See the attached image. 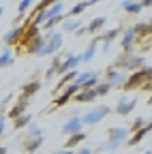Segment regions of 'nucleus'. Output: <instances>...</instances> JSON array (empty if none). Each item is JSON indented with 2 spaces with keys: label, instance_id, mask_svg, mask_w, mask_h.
I'll return each mask as SVG.
<instances>
[{
  "label": "nucleus",
  "instance_id": "72a5a7b5",
  "mask_svg": "<svg viewBox=\"0 0 152 154\" xmlns=\"http://www.w3.org/2000/svg\"><path fill=\"white\" fill-rule=\"evenodd\" d=\"M144 124H146V120H144V118H135V120H133V124H131V128H129V133H133V131L141 128Z\"/></svg>",
  "mask_w": 152,
  "mask_h": 154
},
{
  "label": "nucleus",
  "instance_id": "39448f33",
  "mask_svg": "<svg viewBox=\"0 0 152 154\" xmlns=\"http://www.w3.org/2000/svg\"><path fill=\"white\" fill-rule=\"evenodd\" d=\"M77 90H79V86L75 84V82L67 84V86L62 88L60 94H56V96H54V107H62V105H67L69 101H73V96H75V92H77Z\"/></svg>",
  "mask_w": 152,
  "mask_h": 154
},
{
  "label": "nucleus",
  "instance_id": "473e14b6",
  "mask_svg": "<svg viewBox=\"0 0 152 154\" xmlns=\"http://www.w3.org/2000/svg\"><path fill=\"white\" fill-rule=\"evenodd\" d=\"M36 135H43V133H41L39 126H34V124L30 122V124H28V135H26V137H36Z\"/></svg>",
  "mask_w": 152,
  "mask_h": 154
},
{
  "label": "nucleus",
  "instance_id": "7c9ffc66",
  "mask_svg": "<svg viewBox=\"0 0 152 154\" xmlns=\"http://www.w3.org/2000/svg\"><path fill=\"white\" fill-rule=\"evenodd\" d=\"M133 30H135V34H137V36L152 34V26H150V24H135V26H133Z\"/></svg>",
  "mask_w": 152,
  "mask_h": 154
},
{
  "label": "nucleus",
  "instance_id": "dca6fc26",
  "mask_svg": "<svg viewBox=\"0 0 152 154\" xmlns=\"http://www.w3.org/2000/svg\"><path fill=\"white\" fill-rule=\"evenodd\" d=\"M86 137H88V133H86V131H75V133H71V135H69V139L64 141V148H67V150H71V148H75V146H79Z\"/></svg>",
  "mask_w": 152,
  "mask_h": 154
},
{
  "label": "nucleus",
  "instance_id": "ea45409f",
  "mask_svg": "<svg viewBox=\"0 0 152 154\" xmlns=\"http://www.w3.org/2000/svg\"><path fill=\"white\" fill-rule=\"evenodd\" d=\"M75 154H92V150L90 148H82L79 152H75Z\"/></svg>",
  "mask_w": 152,
  "mask_h": 154
},
{
  "label": "nucleus",
  "instance_id": "6e6552de",
  "mask_svg": "<svg viewBox=\"0 0 152 154\" xmlns=\"http://www.w3.org/2000/svg\"><path fill=\"white\" fill-rule=\"evenodd\" d=\"M43 45H45V36L36 34L34 38H30V41H28V45L24 47V51L30 54V56H41V54H43Z\"/></svg>",
  "mask_w": 152,
  "mask_h": 154
},
{
  "label": "nucleus",
  "instance_id": "a18cd8bd",
  "mask_svg": "<svg viewBox=\"0 0 152 154\" xmlns=\"http://www.w3.org/2000/svg\"><path fill=\"white\" fill-rule=\"evenodd\" d=\"M2 11H5V9H2V7H0V17H2Z\"/></svg>",
  "mask_w": 152,
  "mask_h": 154
},
{
  "label": "nucleus",
  "instance_id": "37998d69",
  "mask_svg": "<svg viewBox=\"0 0 152 154\" xmlns=\"http://www.w3.org/2000/svg\"><path fill=\"white\" fill-rule=\"evenodd\" d=\"M7 152H9V150H7L5 146H0V154H7Z\"/></svg>",
  "mask_w": 152,
  "mask_h": 154
},
{
  "label": "nucleus",
  "instance_id": "f8f14e48",
  "mask_svg": "<svg viewBox=\"0 0 152 154\" xmlns=\"http://www.w3.org/2000/svg\"><path fill=\"white\" fill-rule=\"evenodd\" d=\"M94 99H97V92H94V88H86V90H77L73 96V101L75 103H92Z\"/></svg>",
  "mask_w": 152,
  "mask_h": 154
},
{
  "label": "nucleus",
  "instance_id": "9d476101",
  "mask_svg": "<svg viewBox=\"0 0 152 154\" xmlns=\"http://www.w3.org/2000/svg\"><path fill=\"white\" fill-rule=\"evenodd\" d=\"M135 105H137V99H126V96H122L118 101V105H116V113L118 116H129L135 109Z\"/></svg>",
  "mask_w": 152,
  "mask_h": 154
},
{
  "label": "nucleus",
  "instance_id": "aec40b11",
  "mask_svg": "<svg viewBox=\"0 0 152 154\" xmlns=\"http://www.w3.org/2000/svg\"><path fill=\"white\" fill-rule=\"evenodd\" d=\"M105 22H107V19L101 15V17H94L92 19V22L86 26V34H99L101 30H103V26H105Z\"/></svg>",
  "mask_w": 152,
  "mask_h": 154
},
{
  "label": "nucleus",
  "instance_id": "e433bc0d",
  "mask_svg": "<svg viewBox=\"0 0 152 154\" xmlns=\"http://www.w3.org/2000/svg\"><path fill=\"white\" fill-rule=\"evenodd\" d=\"M54 75H56V66H51V64H49V69H47V73H45V79H51Z\"/></svg>",
  "mask_w": 152,
  "mask_h": 154
},
{
  "label": "nucleus",
  "instance_id": "c03bdc74",
  "mask_svg": "<svg viewBox=\"0 0 152 154\" xmlns=\"http://www.w3.org/2000/svg\"><path fill=\"white\" fill-rule=\"evenodd\" d=\"M94 2H99V0H90V5H94Z\"/></svg>",
  "mask_w": 152,
  "mask_h": 154
},
{
  "label": "nucleus",
  "instance_id": "0eeeda50",
  "mask_svg": "<svg viewBox=\"0 0 152 154\" xmlns=\"http://www.w3.org/2000/svg\"><path fill=\"white\" fill-rule=\"evenodd\" d=\"M24 28H26V24L24 26H15V28H11L5 36H2V41H5V47H13V45H20V41H22V34H24Z\"/></svg>",
  "mask_w": 152,
  "mask_h": 154
},
{
  "label": "nucleus",
  "instance_id": "2f4dec72",
  "mask_svg": "<svg viewBox=\"0 0 152 154\" xmlns=\"http://www.w3.org/2000/svg\"><path fill=\"white\" fill-rule=\"evenodd\" d=\"M62 19H64L62 13H60V15H54V17H49V19H45V30H54V26H58Z\"/></svg>",
  "mask_w": 152,
  "mask_h": 154
},
{
  "label": "nucleus",
  "instance_id": "de8ad7c7",
  "mask_svg": "<svg viewBox=\"0 0 152 154\" xmlns=\"http://www.w3.org/2000/svg\"><path fill=\"white\" fill-rule=\"evenodd\" d=\"M148 103H150V105H152V96H150V101H148Z\"/></svg>",
  "mask_w": 152,
  "mask_h": 154
},
{
  "label": "nucleus",
  "instance_id": "a878e982",
  "mask_svg": "<svg viewBox=\"0 0 152 154\" xmlns=\"http://www.w3.org/2000/svg\"><path fill=\"white\" fill-rule=\"evenodd\" d=\"M11 64H13V51H11V47H5L2 54H0V69H7Z\"/></svg>",
  "mask_w": 152,
  "mask_h": 154
},
{
  "label": "nucleus",
  "instance_id": "a19ab883",
  "mask_svg": "<svg viewBox=\"0 0 152 154\" xmlns=\"http://www.w3.org/2000/svg\"><path fill=\"white\" fill-rule=\"evenodd\" d=\"M141 7H152V0H139Z\"/></svg>",
  "mask_w": 152,
  "mask_h": 154
},
{
  "label": "nucleus",
  "instance_id": "f257e3e1",
  "mask_svg": "<svg viewBox=\"0 0 152 154\" xmlns=\"http://www.w3.org/2000/svg\"><path fill=\"white\" fill-rule=\"evenodd\" d=\"M129 139V131L126 128H109L107 131V141L99 148L101 152H113L120 146H124V141Z\"/></svg>",
  "mask_w": 152,
  "mask_h": 154
},
{
  "label": "nucleus",
  "instance_id": "bb28decb",
  "mask_svg": "<svg viewBox=\"0 0 152 154\" xmlns=\"http://www.w3.org/2000/svg\"><path fill=\"white\" fill-rule=\"evenodd\" d=\"M90 7V0H82V2H77L71 11H69V17H77V15H82L86 9Z\"/></svg>",
  "mask_w": 152,
  "mask_h": 154
},
{
  "label": "nucleus",
  "instance_id": "4be33fe9",
  "mask_svg": "<svg viewBox=\"0 0 152 154\" xmlns=\"http://www.w3.org/2000/svg\"><path fill=\"white\" fill-rule=\"evenodd\" d=\"M82 118H77V116H73V118L69 120V122H64V126H62V133L64 135H71V133H75V131H82Z\"/></svg>",
  "mask_w": 152,
  "mask_h": 154
},
{
  "label": "nucleus",
  "instance_id": "1a4fd4ad",
  "mask_svg": "<svg viewBox=\"0 0 152 154\" xmlns=\"http://www.w3.org/2000/svg\"><path fill=\"white\" fill-rule=\"evenodd\" d=\"M77 64H79V56L69 54L67 58H62V62L58 64V69H56V75H64V73H69V71H73V69H77Z\"/></svg>",
  "mask_w": 152,
  "mask_h": 154
},
{
  "label": "nucleus",
  "instance_id": "5701e85b",
  "mask_svg": "<svg viewBox=\"0 0 152 154\" xmlns=\"http://www.w3.org/2000/svg\"><path fill=\"white\" fill-rule=\"evenodd\" d=\"M30 122H32V113H26V111H24L22 116H17V118L13 120V128H15V131H22V128H26Z\"/></svg>",
  "mask_w": 152,
  "mask_h": 154
},
{
  "label": "nucleus",
  "instance_id": "cd10ccee",
  "mask_svg": "<svg viewBox=\"0 0 152 154\" xmlns=\"http://www.w3.org/2000/svg\"><path fill=\"white\" fill-rule=\"evenodd\" d=\"M77 26H79V19H75V17H69V19L64 17V19H62V30H64V32H75V28H77Z\"/></svg>",
  "mask_w": 152,
  "mask_h": 154
},
{
  "label": "nucleus",
  "instance_id": "393cba45",
  "mask_svg": "<svg viewBox=\"0 0 152 154\" xmlns=\"http://www.w3.org/2000/svg\"><path fill=\"white\" fill-rule=\"evenodd\" d=\"M122 9H124L126 13H133V15H135V13H139L144 7H141L139 0H124V2H122Z\"/></svg>",
  "mask_w": 152,
  "mask_h": 154
},
{
  "label": "nucleus",
  "instance_id": "c9c22d12",
  "mask_svg": "<svg viewBox=\"0 0 152 154\" xmlns=\"http://www.w3.org/2000/svg\"><path fill=\"white\" fill-rule=\"evenodd\" d=\"M139 90H146V92H152V79H148V82H144V84L139 86Z\"/></svg>",
  "mask_w": 152,
  "mask_h": 154
},
{
  "label": "nucleus",
  "instance_id": "49530a36",
  "mask_svg": "<svg viewBox=\"0 0 152 154\" xmlns=\"http://www.w3.org/2000/svg\"><path fill=\"white\" fill-rule=\"evenodd\" d=\"M144 154H152V150H148V152H144Z\"/></svg>",
  "mask_w": 152,
  "mask_h": 154
},
{
  "label": "nucleus",
  "instance_id": "9b49d317",
  "mask_svg": "<svg viewBox=\"0 0 152 154\" xmlns=\"http://www.w3.org/2000/svg\"><path fill=\"white\" fill-rule=\"evenodd\" d=\"M28 101L30 99H26V96H20V101H17L9 111H7V118H11V120H15L17 118V116H22L26 109H28Z\"/></svg>",
  "mask_w": 152,
  "mask_h": 154
},
{
  "label": "nucleus",
  "instance_id": "f03ea898",
  "mask_svg": "<svg viewBox=\"0 0 152 154\" xmlns=\"http://www.w3.org/2000/svg\"><path fill=\"white\" fill-rule=\"evenodd\" d=\"M111 66L118 69V71H122V69H126V71H137V69L146 66V60H144L141 56H135V54H131V51H124Z\"/></svg>",
  "mask_w": 152,
  "mask_h": 154
},
{
  "label": "nucleus",
  "instance_id": "c756f323",
  "mask_svg": "<svg viewBox=\"0 0 152 154\" xmlns=\"http://www.w3.org/2000/svg\"><path fill=\"white\" fill-rule=\"evenodd\" d=\"M111 88H113V86H111L109 82H101V84L94 86V92H97V96H105V94H109Z\"/></svg>",
  "mask_w": 152,
  "mask_h": 154
},
{
  "label": "nucleus",
  "instance_id": "79ce46f5",
  "mask_svg": "<svg viewBox=\"0 0 152 154\" xmlns=\"http://www.w3.org/2000/svg\"><path fill=\"white\" fill-rule=\"evenodd\" d=\"M146 75H148V79H152V66H146Z\"/></svg>",
  "mask_w": 152,
  "mask_h": 154
},
{
  "label": "nucleus",
  "instance_id": "7ed1b4c3",
  "mask_svg": "<svg viewBox=\"0 0 152 154\" xmlns=\"http://www.w3.org/2000/svg\"><path fill=\"white\" fill-rule=\"evenodd\" d=\"M144 82H148V75H146V66L137 69V71H133L129 77H124V82H122V90H137Z\"/></svg>",
  "mask_w": 152,
  "mask_h": 154
},
{
  "label": "nucleus",
  "instance_id": "09e8293b",
  "mask_svg": "<svg viewBox=\"0 0 152 154\" xmlns=\"http://www.w3.org/2000/svg\"><path fill=\"white\" fill-rule=\"evenodd\" d=\"M24 154H26V152H24Z\"/></svg>",
  "mask_w": 152,
  "mask_h": 154
},
{
  "label": "nucleus",
  "instance_id": "a211bd4d",
  "mask_svg": "<svg viewBox=\"0 0 152 154\" xmlns=\"http://www.w3.org/2000/svg\"><path fill=\"white\" fill-rule=\"evenodd\" d=\"M97 45H99V36L94 34L92 43L86 47V51H84V54H79V62H90L92 58H94V54H97Z\"/></svg>",
  "mask_w": 152,
  "mask_h": 154
},
{
  "label": "nucleus",
  "instance_id": "4c0bfd02",
  "mask_svg": "<svg viewBox=\"0 0 152 154\" xmlns=\"http://www.w3.org/2000/svg\"><path fill=\"white\" fill-rule=\"evenodd\" d=\"M111 45H113V43H109V41H103V51H105V54H109V51H111Z\"/></svg>",
  "mask_w": 152,
  "mask_h": 154
},
{
  "label": "nucleus",
  "instance_id": "4468645a",
  "mask_svg": "<svg viewBox=\"0 0 152 154\" xmlns=\"http://www.w3.org/2000/svg\"><path fill=\"white\" fill-rule=\"evenodd\" d=\"M43 146V135H36V137H26L24 139V152L26 154H34Z\"/></svg>",
  "mask_w": 152,
  "mask_h": 154
},
{
  "label": "nucleus",
  "instance_id": "f704fd0d",
  "mask_svg": "<svg viewBox=\"0 0 152 154\" xmlns=\"http://www.w3.org/2000/svg\"><path fill=\"white\" fill-rule=\"evenodd\" d=\"M5 120H7V113L0 111V137H2V133H5Z\"/></svg>",
  "mask_w": 152,
  "mask_h": 154
},
{
  "label": "nucleus",
  "instance_id": "ddd939ff",
  "mask_svg": "<svg viewBox=\"0 0 152 154\" xmlns=\"http://www.w3.org/2000/svg\"><path fill=\"white\" fill-rule=\"evenodd\" d=\"M105 82H109L111 86H116V88H120L122 86V82H124V75L118 71V69H113V66H109L107 71H105Z\"/></svg>",
  "mask_w": 152,
  "mask_h": 154
},
{
  "label": "nucleus",
  "instance_id": "412c9836",
  "mask_svg": "<svg viewBox=\"0 0 152 154\" xmlns=\"http://www.w3.org/2000/svg\"><path fill=\"white\" fill-rule=\"evenodd\" d=\"M60 77H62V79H60L58 84H56V88H54V96H56V94H58V92H60V90H62V88H64L67 84H71V82H75V77H77V71H75V69H73V71H69V73H64V75H60Z\"/></svg>",
  "mask_w": 152,
  "mask_h": 154
},
{
  "label": "nucleus",
  "instance_id": "c85d7f7f",
  "mask_svg": "<svg viewBox=\"0 0 152 154\" xmlns=\"http://www.w3.org/2000/svg\"><path fill=\"white\" fill-rule=\"evenodd\" d=\"M32 2H34V0H22V2L17 5V22H20V19L28 13V9L32 7Z\"/></svg>",
  "mask_w": 152,
  "mask_h": 154
},
{
  "label": "nucleus",
  "instance_id": "2eb2a0df",
  "mask_svg": "<svg viewBox=\"0 0 152 154\" xmlns=\"http://www.w3.org/2000/svg\"><path fill=\"white\" fill-rule=\"evenodd\" d=\"M122 49L124 51H131V47H133V43H135V38H137V34H135V30H133V26L131 28H126V30H122Z\"/></svg>",
  "mask_w": 152,
  "mask_h": 154
},
{
  "label": "nucleus",
  "instance_id": "423d86ee",
  "mask_svg": "<svg viewBox=\"0 0 152 154\" xmlns=\"http://www.w3.org/2000/svg\"><path fill=\"white\" fill-rule=\"evenodd\" d=\"M62 43H64V41H62V34L54 32V36L45 41V45H43V54H41V56H54V54H58V51L62 49Z\"/></svg>",
  "mask_w": 152,
  "mask_h": 154
},
{
  "label": "nucleus",
  "instance_id": "6ab92c4d",
  "mask_svg": "<svg viewBox=\"0 0 152 154\" xmlns=\"http://www.w3.org/2000/svg\"><path fill=\"white\" fill-rule=\"evenodd\" d=\"M39 90H41V79H32V82H28V84L22 86V96L30 99V96H34Z\"/></svg>",
  "mask_w": 152,
  "mask_h": 154
},
{
  "label": "nucleus",
  "instance_id": "b1692460",
  "mask_svg": "<svg viewBox=\"0 0 152 154\" xmlns=\"http://www.w3.org/2000/svg\"><path fill=\"white\" fill-rule=\"evenodd\" d=\"M122 30H124V28H111V30L99 34V41H109V43H113V41H116V38L122 34Z\"/></svg>",
  "mask_w": 152,
  "mask_h": 154
},
{
  "label": "nucleus",
  "instance_id": "58836bf2",
  "mask_svg": "<svg viewBox=\"0 0 152 154\" xmlns=\"http://www.w3.org/2000/svg\"><path fill=\"white\" fill-rule=\"evenodd\" d=\"M54 154H75V152H73V150H67V148H62L60 152H54Z\"/></svg>",
  "mask_w": 152,
  "mask_h": 154
},
{
  "label": "nucleus",
  "instance_id": "20e7f679",
  "mask_svg": "<svg viewBox=\"0 0 152 154\" xmlns=\"http://www.w3.org/2000/svg\"><path fill=\"white\" fill-rule=\"evenodd\" d=\"M109 107L107 105H99V107H94L92 111H88L86 116H82V124H88V126H94V124H99L105 116H109Z\"/></svg>",
  "mask_w": 152,
  "mask_h": 154
},
{
  "label": "nucleus",
  "instance_id": "f3484780",
  "mask_svg": "<svg viewBox=\"0 0 152 154\" xmlns=\"http://www.w3.org/2000/svg\"><path fill=\"white\" fill-rule=\"evenodd\" d=\"M148 133H150V131H148V128H146V124H144L141 128H137V131H133V137H129V139H126L124 143H126L129 148H135V146H139V143H141V139L146 137Z\"/></svg>",
  "mask_w": 152,
  "mask_h": 154
}]
</instances>
